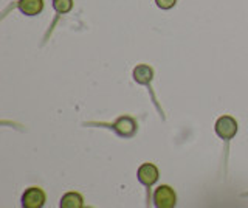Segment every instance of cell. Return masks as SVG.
<instances>
[{
    "mask_svg": "<svg viewBox=\"0 0 248 208\" xmlns=\"http://www.w3.org/2000/svg\"><path fill=\"white\" fill-rule=\"evenodd\" d=\"M154 72L149 65H138L134 68V80L138 84H149L152 81Z\"/></svg>",
    "mask_w": 248,
    "mask_h": 208,
    "instance_id": "7",
    "label": "cell"
},
{
    "mask_svg": "<svg viewBox=\"0 0 248 208\" xmlns=\"http://www.w3.org/2000/svg\"><path fill=\"white\" fill-rule=\"evenodd\" d=\"M155 2H157L158 8H161V10H170L177 3V0H155Z\"/></svg>",
    "mask_w": 248,
    "mask_h": 208,
    "instance_id": "10",
    "label": "cell"
},
{
    "mask_svg": "<svg viewBox=\"0 0 248 208\" xmlns=\"http://www.w3.org/2000/svg\"><path fill=\"white\" fill-rule=\"evenodd\" d=\"M61 208H82V197L78 192H67L61 199Z\"/></svg>",
    "mask_w": 248,
    "mask_h": 208,
    "instance_id": "8",
    "label": "cell"
},
{
    "mask_svg": "<svg viewBox=\"0 0 248 208\" xmlns=\"http://www.w3.org/2000/svg\"><path fill=\"white\" fill-rule=\"evenodd\" d=\"M53 8L59 14H65L73 8V0H53Z\"/></svg>",
    "mask_w": 248,
    "mask_h": 208,
    "instance_id": "9",
    "label": "cell"
},
{
    "mask_svg": "<svg viewBox=\"0 0 248 208\" xmlns=\"http://www.w3.org/2000/svg\"><path fill=\"white\" fill-rule=\"evenodd\" d=\"M113 129L123 137H130L135 134L137 123L129 117H121L113 123Z\"/></svg>",
    "mask_w": 248,
    "mask_h": 208,
    "instance_id": "5",
    "label": "cell"
},
{
    "mask_svg": "<svg viewBox=\"0 0 248 208\" xmlns=\"http://www.w3.org/2000/svg\"><path fill=\"white\" fill-rule=\"evenodd\" d=\"M45 204V192L37 188L31 187L22 194V208H42Z\"/></svg>",
    "mask_w": 248,
    "mask_h": 208,
    "instance_id": "3",
    "label": "cell"
},
{
    "mask_svg": "<svg viewBox=\"0 0 248 208\" xmlns=\"http://www.w3.org/2000/svg\"><path fill=\"white\" fill-rule=\"evenodd\" d=\"M138 180L146 187H152V185L158 180V169L152 163H144L138 169Z\"/></svg>",
    "mask_w": 248,
    "mask_h": 208,
    "instance_id": "4",
    "label": "cell"
},
{
    "mask_svg": "<svg viewBox=\"0 0 248 208\" xmlns=\"http://www.w3.org/2000/svg\"><path fill=\"white\" fill-rule=\"evenodd\" d=\"M154 202L157 208H174L177 204L174 190L168 185H161L154 192Z\"/></svg>",
    "mask_w": 248,
    "mask_h": 208,
    "instance_id": "1",
    "label": "cell"
},
{
    "mask_svg": "<svg viewBox=\"0 0 248 208\" xmlns=\"http://www.w3.org/2000/svg\"><path fill=\"white\" fill-rule=\"evenodd\" d=\"M19 10L27 16H37L44 10V0H19Z\"/></svg>",
    "mask_w": 248,
    "mask_h": 208,
    "instance_id": "6",
    "label": "cell"
},
{
    "mask_svg": "<svg viewBox=\"0 0 248 208\" xmlns=\"http://www.w3.org/2000/svg\"><path fill=\"white\" fill-rule=\"evenodd\" d=\"M216 132L223 140H231L237 132V121L232 117L223 115L216 121Z\"/></svg>",
    "mask_w": 248,
    "mask_h": 208,
    "instance_id": "2",
    "label": "cell"
}]
</instances>
